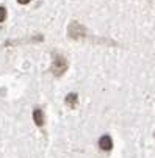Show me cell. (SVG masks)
<instances>
[{"mask_svg": "<svg viewBox=\"0 0 155 158\" xmlns=\"http://www.w3.org/2000/svg\"><path fill=\"white\" fill-rule=\"evenodd\" d=\"M77 100H78V97H77V94H75V93H71V94H68V97H66V103H68L71 108H74V106H75Z\"/></svg>", "mask_w": 155, "mask_h": 158, "instance_id": "4", "label": "cell"}, {"mask_svg": "<svg viewBox=\"0 0 155 158\" xmlns=\"http://www.w3.org/2000/svg\"><path fill=\"white\" fill-rule=\"evenodd\" d=\"M33 121L38 127H42L44 125V113L41 108H35L33 110Z\"/></svg>", "mask_w": 155, "mask_h": 158, "instance_id": "3", "label": "cell"}, {"mask_svg": "<svg viewBox=\"0 0 155 158\" xmlns=\"http://www.w3.org/2000/svg\"><path fill=\"white\" fill-rule=\"evenodd\" d=\"M5 19H6V8L5 6H0V24L5 22Z\"/></svg>", "mask_w": 155, "mask_h": 158, "instance_id": "5", "label": "cell"}, {"mask_svg": "<svg viewBox=\"0 0 155 158\" xmlns=\"http://www.w3.org/2000/svg\"><path fill=\"white\" fill-rule=\"evenodd\" d=\"M99 147H100L102 150H111V147H113V139H111V136H110V135H103V136L99 139Z\"/></svg>", "mask_w": 155, "mask_h": 158, "instance_id": "2", "label": "cell"}, {"mask_svg": "<svg viewBox=\"0 0 155 158\" xmlns=\"http://www.w3.org/2000/svg\"><path fill=\"white\" fill-rule=\"evenodd\" d=\"M17 3H20V5H27V3H30V0H17Z\"/></svg>", "mask_w": 155, "mask_h": 158, "instance_id": "6", "label": "cell"}, {"mask_svg": "<svg viewBox=\"0 0 155 158\" xmlns=\"http://www.w3.org/2000/svg\"><path fill=\"white\" fill-rule=\"evenodd\" d=\"M66 69H68V60H66L63 55L60 53H55L53 55V60H52V67H50V71L53 72V75L60 77L66 72Z\"/></svg>", "mask_w": 155, "mask_h": 158, "instance_id": "1", "label": "cell"}]
</instances>
